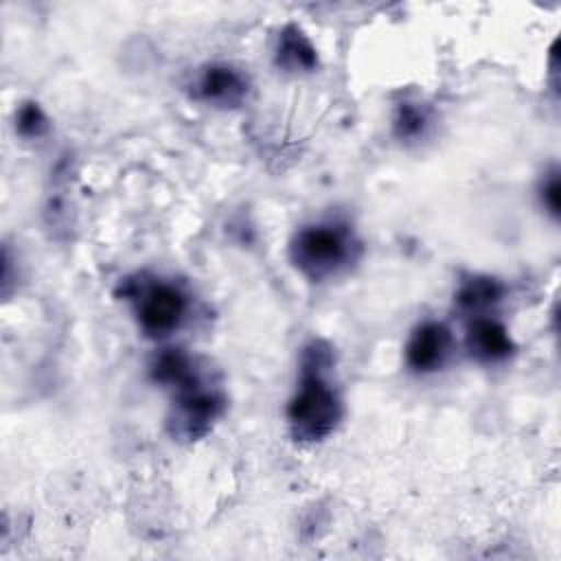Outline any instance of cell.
Segmentation results:
<instances>
[{"label":"cell","mask_w":561,"mask_h":561,"mask_svg":"<svg viewBox=\"0 0 561 561\" xmlns=\"http://www.w3.org/2000/svg\"><path fill=\"white\" fill-rule=\"evenodd\" d=\"M322 344H311L302 359V381L287 408L291 432L300 440H320L333 432L340 421L342 405L335 390L322 377L329 364Z\"/></svg>","instance_id":"cell-1"},{"label":"cell","mask_w":561,"mask_h":561,"mask_svg":"<svg viewBox=\"0 0 561 561\" xmlns=\"http://www.w3.org/2000/svg\"><path fill=\"white\" fill-rule=\"evenodd\" d=\"M348 234L335 226L305 228L291 243V259L296 267L313 280H322L335 274L348 261Z\"/></svg>","instance_id":"cell-2"},{"label":"cell","mask_w":561,"mask_h":561,"mask_svg":"<svg viewBox=\"0 0 561 561\" xmlns=\"http://www.w3.org/2000/svg\"><path fill=\"white\" fill-rule=\"evenodd\" d=\"M221 410V394L204 388L199 377H195L193 381L178 388L175 416L171 419V425H175V434L182 438H199L210 430Z\"/></svg>","instance_id":"cell-3"},{"label":"cell","mask_w":561,"mask_h":561,"mask_svg":"<svg viewBox=\"0 0 561 561\" xmlns=\"http://www.w3.org/2000/svg\"><path fill=\"white\" fill-rule=\"evenodd\" d=\"M186 298L167 283L149 285L138 298V322L147 335H169L182 322Z\"/></svg>","instance_id":"cell-4"},{"label":"cell","mask_w":561,"mask_h":561,"mask_svg":"<svg viewBox=\"0 0 561 561\" xmlns=\"http://www.w3.org/2000/svg\"><path fill=\"white\" fill-rule=\"evenodd\" d=\"M449 331L440 322H423L414 329L405 346V362L416 373L434 370L449 353Z\"/></svg>","instance_id":"cell-5"},{"label":"cell","mask_w":561,"mask_h":561,"mask_svg":"<svg viewBox=\"0 0 561 561\" xmlns=\"http://www.w3.org/2000/svg\"><path fill=\"white\" fill-rule=\"evenodd\" d=\"M467 346L480 362H502L513 353L508 331L493 318L476 316L467 331Z\"/></svg>","instance_id":"cell-6"},{"label":"cell","mask_w":561,"mask_h":561,"mask_svg":"<svg viewBox=\"0 0 561 561\" xmlns=\"http://www.w3.org/2000/svg\"><path fill=\"white\" fill-rule=\"evenodd\" d=\"M197 94L206 103L237 105L245 94V81L239 70L226 64H215L202 72L197 81Z\"/></svg>","instance_id":"cell-7"},{"label":"cell","mask_w":561,"mask_h":561,"mask_svg":"<svg viewBox=\"0 0 561 561\" xmlns=\"http://www.w3.org/2000/svg\"><path fill=\"white\" fill-rule=\"evenodd\" d=\"M278 66L296 72V70H313L318 66L316 48L305 37V33L298 26H287L278 37V50H276Z\"/></svg>","instance_id":"cell-8"},{"label":"cell","mask_w":561,"mask_h":561,"mask_svg":"<svg viewBox=\"0 0 561 561\" xmlns=\"http://www.w3.org/2000/svg\"><path fill=\"white\" fill-rule=\"evenodd\" d=\"M504 287L489 276H473L456 294V302L465 313H480L500 302Z\"/></svg>","instance_id":"cell-9"},{"label":"cell","mask_w":561,"mask_h":561,"mask_svg":"<svg viewBox=\"0 0 561 561\" xmlns=\"http://www.w3.org/2000/svg\"><path fill=\"white\" fill-rule=\"evenodd\" d=\"M151 377L160 383L180 388V386L193 381L197 377V373L186 353H182L180 348H167L153 359Z\"/></svg>","instance_id":"cell-10"},{"label":"cell","mask_w":561,"mask_h":561,"mask_svg":"<svg viewBox=\"0 0 561 561\" xmlns=\"http://www.w3.org/2000/svg\"><path fill=\"white\" fill-rule=\"evenodd\" d=\"M425 125H427V116L421 107H416L412 103H403L397 110L394 131L399 138H416L419 134H423Z\"/></svg>","instance_id":"cell-11"},{"label":"cell","mask_w":561,"mask_h":561,"mask_svg":"<svg viewBox=\"0 0 561 561\" xmlns=\"http://www.w3.org/2000/svg\"><path fill=\"white\" fill-rule=\"evenodd\" d=\"M18 129L24 136H42L46 129V116L42 114V110L35 103H26L22 105L20 114H18Z\"/></svg>","instance_id":"cell-12"},{"label":"cell","mask_w":561,"mask_h":561,"mask_svg":"<svg viewBox=\"0 0 561 561\" xmlns=\"http://www.w3.org/2000/svg\"><path fill=\"white\" fill-rule=\"evenodd\" d=\"M541 199L548 206V210L557 217L559 215V178H557V173H552L550 180L543 184Z\"/></svg>","instance_id":"cell-13"}]
</instances>
